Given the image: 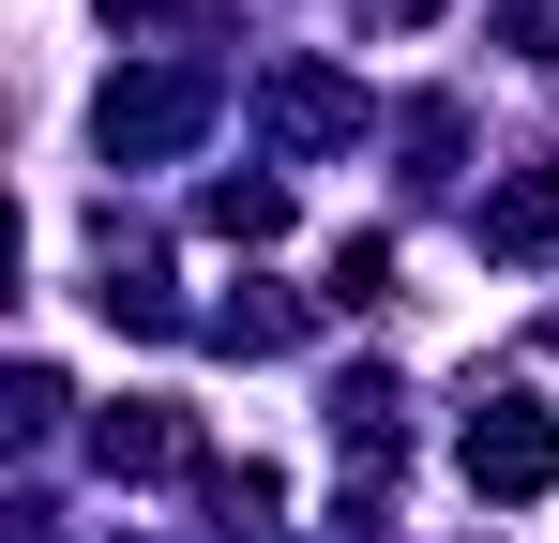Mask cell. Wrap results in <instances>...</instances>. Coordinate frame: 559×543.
I'll return each instance as SVG.
<instances>
[{"instance_id": "6da1fadb", "label": "cell", "mask_w": 559, "mask_h": 543, "mask_svg": "<svg viewBox=\"0 0 559 543\" xmlns=\"http://www.w3.org/2000/svg\"><path fill=\"white\" fill-rule=\"evenodd\" d=\"M468 483H484V498H545L559 483V423H530V408L468 423Z\"/></svg>"}, {"instance_id": "7a4b0ae2", "label": "cell", "mask_w": 559, "mask_h": 543, "mask_svg": "<svg viewBox=\"0 0 559 543\" xmlns=\"http://www.w3.org/2000/svg\"><path fill=\"white\" fill-rule=\"evenodd\" d=\"M484 257H559V167H530L499 212H484Z\"/></svg>"}]
</instances>
